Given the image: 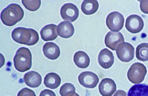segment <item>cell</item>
<instances>
[{
    "label": "cell",
    "mask_w": 148,
    "mask_h": 96,
    "mask_svg": "<svg viewBox=\"0 0 148 96\" xmlns=\"http://www.w3.org/2000/svg\"><path fill=\"white\" fill-rule=\"evenodd\" d=\"M12 37L16 42L28 46L34 45L39 39V35L36 31L23 27L14 29L12 32Z\"/></svg>",
    "instance_id": "obj_1"
},
{
    "label": "cell",
    "mask_w": 148,
    "mask_h": 96,
    "mask_svg": "<svg viewBox=\"0 0 148 96\" xmlns=\"http://www.w3.org/2000/svg\"><path fill=\"white\" fill-rule=\"evenodd\" d=\"M24 15V11L19 5L12 3L2 10L1 14V19L4 25L12 26L20 21Z\"/></svg>",
    "instance_id": "obj_2"
},
{
    "label": "cell",
    "mask_w": 148,
    "mask_h": 96,
    "mask_svg": "<svg viewBox=\"0 0 148 96\" xmlns=\"http://www.w3.org/2000/svg\"><path fill=\"white\" fill-rule=\"evenodd\" d=\"M32 59L30 50L25 47H21L17 51L14 58L15 68L21 72L29 70L32 67Z\"/></svg>",
    "instance_id": "obj_3"
},
{
    "label": "cell",
    "mask_w": 148,
    "mask_h": 96,
    "mask_svg": "<svg viewBox=\"0 0 148 96\" xmlns=\"http://www.w3.org/2000/svg\"><path fill=\"white\" fill-rule=\"evenodd\" d=\"M147 73L145 66L140 62H136L132 64L127 73L129 80L134 84H138L144 80Z\"/></svg>",
    "instance_id": "obj_4"
},
{
    "label": "cell",
    "mask_w": 148,
    "mask_h": 96,
    "mask_svg": "<svg viewBox=\"0 0 148 96\" xmlns=\"http://www.w3.org/2000/svg\"><path fill=\"white\" fill-rule=\"evenodd\" d=\"M116 50L118 58L122 62H129L134 58V48L128 43L124 42L120 43Z\"/></svg>",
    "instance_id": "obj_5"
},
{
    "label": "cell",
    "mask_w": 148,
    "mask_h": 96,
    "mask_svg": "<svg viewBox=\"0 0 148 96\" xmlns=\"http://www.w3.org/2000/svg\"><path fill=\"white\" fill-rule=\"evenodd\" d=\"M124 19L120 12L114 11L109 14L107 17L106 24L108 28L112 31L117 32L123 27Z\"/></svg>",
    "instance_id": "obj_6"
},
{
    "label": "cell",
    "mask_w": 148,
    "mask_h": 96,
    "mask_svg": "<svg viewBox=\"0 0 148 96\" xmlns=\"http://www.w3.org/2000/svg\"><path fill=\"white\" fill-rule=\"evenodd\" d=\"M60 13L64 20L73 22L78 17L79 10L75 4L70 3H66L62 7Z\"/></svg>",
    "instance_id": "obj_7"
},
{
    "label": "cell",
    "mask_w": 148,
    "mask_h": 96,
    "mask_svg": "<svg viewBox=\"0 0 148 96\" xmlns=\"http://www.w3.org/2000/svg\"><path fill=\"white\" fill-rule=\"evenodd\" d=\"M144 25L143 21L140 16L132 14L127 17L126 20L125 27L127 29L133 34L140 32Z\"/></svg>",
    "instance_id": "obj_8"
},
{
    "label": "cell",
    "mask_w": 148,
    "mask_h": 96,
    "mask_svg": "<svg viewBox=\"0 0 148 96\" xmlns=\"http://www.w3.org/2000/svg\"><path fill=\"white\" fill-rule=\"evenodd\" d=\"M78 79L81 85L88 88H95L99 81L97 75L89 71H84L81 73L78 76Z\"/></svg>",
    "instance_id": "obj_9"
},
{
    "label": "cell",
    "mask_w": 148,
    "mask_h": 96,
    "mask_svg": "<svg viewBox=\"0 0 148 96\" xmlns=\"http://www.w3.org/2000/svg\"><path fill=\"white\" fill-rule=\"evenodd\" d=\"M105 43L107 47L112 50H115L121 43L124 42L123 35L120 32H109L106 35Z\"/></svg>",
    "instance_id": "obj_10"
},
{
    "label": "cell",
    "mask_w": 148,
    "mask_h": 96,
    "mask_svg": "<svg viewBox=\"0 0 148 96\" xmlns=\"http://www.w3.org/2000/svg\"><path fill=\"white\" fill-rule=\"evenodd\" d=\"M116 89L114 81L110 78L103 79L99 85V92L103 96H112Z\"/></svg>",
    "instance_id": "obj_11"
},
{
    "label": "cell",
    "mask_w": 148,
    "mask_h": 96,
    "mask_svg": "<svg viewBox=\"0 0 148 96\" xmlns=\"http://www.w3.org/2000/svg\"><path fill=\"white\" fill-rule=\"evenodd\" d=\"M98 61L100 65L103 68H109L114 63V57L112 53L107 48L103 49L99 53Z\"/></svg>",
    "instance_id": "obj_12"
},
{
    "label": "cell",
    "mask_w": 148,
    "mask_h": 96,
    "mask_svg": "<svg viewBox=\"0 0 148 96\" xmlns=\"http://www.w3.org/2000/svg\"><path fill=\"white\" fill-rule=\"evenodd\" d=\"M42 50L44 55L50 60H56L60 55L59 47L57 44L52 42L45 43L43 46Z\"/></svg>",
    "instance_id": "obj_13"
},
{
    "label": "cell",
    "mask_w": 148,
    "mask_h": 96,
    "mask_svg": "<svg viewBox=\"0 0 148 96\" xmlns=\"http://www.w3.org/2000/svg\"><path fill=\"white\" fill-rule=\"evenodd\" d=\"M23 80L27 86L35 88L38 87L41 84L42 79L41 75L38 73L31 71L25 74Z\"/></svg>",
    "instance_id": "obj_14"
},
{
    "label": "cell",
    "mask_w": 148,
    "mask_h": 96,
    "mask_svg": "<svg viewBox=\"0 0 148 96\" xmlns=\"http://www.w3.org/2000/svg\"><path fill=\"white\" fill-rule=\"evenodd\" d=\"M57 27L56 25L53 24L45 26L40 32L42 39L46 41H52L56 39L58 36Z\"/></svg>",
    "instance_id": "obj_15"
},
{
    "label": "cell",
    "mask_w": 148,
    "mask_h": 96,
    "mask_svg": "<svg viewBox=\"0 0 148 96\" xmlns=\"http://www.w3.org/2000/svg\"><path fill=\"white\" fill-rule=\"evenodd\" d=\"M75 29L73 24L68 21H63L57 26V32L61 37L67 38L72 36L74 33Z\"/></svg>",
    "instance_id": "obj_16"
},
{
    "label": "cell",
    "mask_w": 148,
    "mask_h": 96,
    "mask_svg": "<svg viewBox=\"0 0 148 96\" xmlns=\"http://www.w3.org/2000/svg\"><path fill=\"white\" fill-rule=\"evenodd\" d=\"M75 65L79 68L84 69L87 68L90 63V59L87 54L82 51L76 52L73 57Z\"/></svg>",
    "instance_id": "obj_17"
},
{
    "label": "cell",
    "mask_w": 148,
    "mask_h": 96,
    "mask_svg": "<svg viewBox=\"0 0 148 96\" xmlns=\"http://www.w3.org/2000/svg\"><path fill=\"white\" fill-rule=\"evenodd\" d=\"M61 79L60 76L55 73H50L45 76L44 83L47 88L51 89L57 88L60 85Z\"/></svg>",
    "instance_id": "obj_18"
},
{
    "label": "cell",
    "mask_w": 148,
    "mask_h": 96,
    "mask_svg": "<svg viewBox=\"0 0 148 96\" xmlns=\"http://www.w3.org/2000/svg\"><path fill=\"white\" fill-rule=\"evenodd\" d=\"M99 6V3L97 0H85L81 4V9L84 14L90 15L96 12Z\"/></svg>",
    "instance_id": "obj_19"
},
{
    "label": "cell",
    "mask_w": 148,
    "mask_h": 96,
    "mask_svg": "<svg viewBox=\"0 0 148 96\" xmlns=\"http://www.w3.org/2000/svg\"><path fill=\"white\" fill-rule=\"evenodd\" d=\"M127 96H148V85L141 84L133 86L129 90Z\"/></svg>",
    "instance_id": "obj_20"
},
{
    "label": "cell",
    "mask_w": 148,
    "mask_h": 96,
    "mask_svg": "<svg viewBox=\"0 0 148 96\" xmlns=\"http://www.w3.org/2000/svg\"><path fill=\"white\" fill-rule=\"evenodd\" d=\"M136 57L139 60L145 62L148 60V43H143L136 47Z\"/></svg>",
    "instance_id": "obj_21"
},
{
    "label": "cell",
    "mask_w": 148,
    "mask_h": 96,
    "mask_svg": "<svg viewBox=\"0 0 148 96\" xmlns=\"http://www.w3.org/2000/svg\"><path fill=\"white\" fill-rule=\"evenodd\" d=\"M75 88L71 83H66L60 87V93L61 96H73L75 93Z\"/></svg>",
    "instance_id": "obj_22"
},
{
    "label": "cell",
    "mask_w": 148,
    "mask_h": 96,
    "mask_svg": "<svg viewBox=\"0 0 148 96\" xmlns=\"http://www.w3.org/2000/svg\"><path fill=\"white\" fill-rule=\"evenodd\" d=\"M22 2L26 9L31 11L37 10L41 4L40 0H22Z\"/></svg>",
    "instance_id": "obj_23"
},
{
    "label": "cell",
    "mask_w": 148,
    "mask_h": 96,
    "mask_svg": "<svg viewBox=\"0 0 148 96\" xmlns=\"http://www.w3.org/2000/svg\"><path fill=\"white\" fill-rule=\"evenodd\" d=\"M17 96H36L34 91L32 90L25 88L19 91Z\"/></svg>",
    "instance_id": "obj_24"
},
{
    "label": "cell",
    "mask_w": 148,
    "mask_h": 96,
    "mask_svg": "<svg viewBox=\"0 0 148 96\" xmlns=\"http://www.w3.org/2000/svg\"><path fill=\"white\" fill-rule=\"evenodd\" d=\"M140 8L144 13L148 14V0H142L140 1Z\"/></svg>",
    "instance_id": "obj_25"
},
{
    "label": "cell",
    "mask_w": 148,
    "mask_h": 96,
    "mask_svg": "<svg viewBox=\"0 0 148 96\" xmlns=\"http://www.w3.org/2000/svg\"><path fill=\"white\" fill-rule=\"evenodd\" d=\"M39 96H56V94L52 91L48 89H44L40 92Z\"/></svg>",
    "instance_id": "obj_26"
},
{
    "label": "cell",
    "mask_w": 148,
    "mask_h": 96,
    "mask_svg": "<svg viewBox=\"0 0 148 96\" xmlns=\"http://www.w3.org/2000/svg\"><path fill=\"white\" fill-rule=\"evenodd\" d=\"M113 96H127L126 93L122 90L117 91Z\"/></svg>",
    "instance_id": "obj_27"
},
{
    "label": "cell",
    "mask_w": 148,
    "mask_h": 96,
    "mask_svg": "<svg viewBox=\"0 0 148 96\" xmlns=\"http://www.w3.org/2000/svg\"><path fill=\"white\" fill-rule=\"evenodd\" d=\"M73 96H79V95L77 93H75Z\"/></svg>",
    "instance_id": "obj_28"
}]
</instances>
